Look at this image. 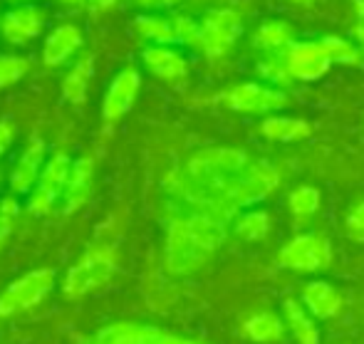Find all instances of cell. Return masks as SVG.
<instances>
[{
	"instance_id": "1",
	"label": "cell",
	"mask_w": 364,
	"mask_h": 344,
	"mask_svg": "<svg viewBox=\"0 0 364 344\" xmlns=\"http://www.w3.org/2000/svg\"><path fill=\"white\" fill-rule=\"evenodd\" d=\"M223 225L211 213H193L171 225L166 243V263L171 273H191L218 248Z\"/></svg>"
},
{
	"instance_id": "2",
	"label": "cell",
	"mask_w": 364,
	"mask_h": 344,
	"mask_svg": "<svg viewBox=\"0 0 364 344\" xmlns=\"http://www.w3.org/2000/svg\"><path fill=\"white\" fill-rule=\"evenodd\" d=\"M117 270V255L112 248H92L82 255L80 260L68 270L63 282V292L70 300H80V297L90 295V292L100 290Z\"/></svg>"
},
{
	"instance_id": "3",
	"label": "cell",
	"mask_w": 364,
	"mask_h": 344,
	"mask_svg": "<svg viewBox=\"0 0 364 344\" xmlns=\"http://www.w3.org/2000/svg\"><path fill=\"white\" fill-rule=\"evenodd\" d=\"M55 280H58V275L53 268L30 270L23 277L13 280L0 292V317H13L38 307L55 287Z\"/></svg>"
},
{
	"instance_id": "4",
	"label": "cell",
	"mask_w": 364,
	"mask_h": 344,
	"mask_svg": "<svg viewBox=\"0 0 364 344\" xmlns=\"http://www.w3.org/2000/svg\"><path fill=\"white\" fill-rule=\"evenodd\" d=\"M198 23H201V50L198 53L211 60L228 55L243 35V18L233 8L208 10Z\"/></svg>"
},
{
	"instance_id": "5",
	"label": "cell",
	"mask_w": 364,
	"mask_h": 344,
	"mask_svg": "<svg viewBox=\"0 0 364 344\" xmlns=\"http://www.w3.org/2000/svg\"><path fill=\"white\" fill-rule=\"evenodd\" d=\"M250 166V158L240 149L216 146L203 149L196 156L188 158L186 163V178L183 181H216V178L238 176Z\"/></svg>"
},
{
	"instance_id": "6",
	"label": "cell",
	"mask_w": 364,
	"mask_h": 344,
	"mask_svg": "<svg viewBox=\"0 0 364 344\" xmlns=\"http://www.w3.org/2000/svg\"><path fill=\"white\" fill-rule=\"evenodd\" d=\"M70 166H73V158L65 151H58L55 156L48 158L38 183H35V188L28 196V213H33V215L53 213L55 206L63 201L65 183H68V176H70Z\"/></svg>"
},
{
	"instance_id": "7",
	"label": "cell",
	"mask_w": 364,
	"mask_h": 344,
	"mask_svg": "<svg viewBox=\"0 0 364 344\" xmlns=\"http://www.w3.org/2000/svg\"><path fill=\"white\" fill-rule=\"evenodd\" d=\"M283 268L297 273H317L332 263V245L320 233H302L283 245L278 253Z\"/></svg>"
},
{
	"instance_id": "8",
	"label": "cell",
	"mask_w": 364,
	"mask_h": 344,
	"mask_svg": "<svg viewBox=\"0 0 364 344\" xmlns=\"http://www.w3.org/2000/svg\"><path fill=\"white\" fill-rule=\"evenodd\" d=\"M220 102L243 114H268L288 104V95L278 87H265L258 82H240L220 95Z\"/></svg>"
},
{
	"instance_id": "9",
	"label": "cell",
	"mask_w": 364,
	"mask_h": 344,
	"mask_svg": "<svg viewBox=\"0 0 364 344\" xmlns=\"http://www.w3.org/2000/svg\"><path fill=\"white\" fill-rule=\"evenodd\" d=\"M45 154H48V144L43 136H33L28 141V146L23 149V154L18 156V161L13 163V171L8 176L10 191L13 196H30V191L38 183L40 173L45 168Z\"/></svg>"
},
{
	"instance_id": "10",
	"label": "cell",
	"mask_w": 364,
	"mask_h": 344,
	"mask_svg": "<svg viewBox=\"0 0 364 344\" xmlns=\"http://www.w3.org/2000/svg\"><path fill=\"white\" fill-rule=\"evenodd\" d=\"M139 87L141 75L136 68H124L122 72H117L114 80L107 87L105 100H102V117H105V122H117L124 114H129L136 97H139Z\"/></svg>"
},
{
	"instance_id": "11",
	"label": "cell",
	"mask_w": 364,
	"mask_h": 344,
	"mask_svg": "<svg viewBox=\"0 0 364 344\" xmlns=\"http://www.w3.org/2000/svg\"><path fill=\"white\" fill-rule=\"evenodd\" d=\"M285 65H288L292 80H300V82L320 80L332 68L320 40H302V43L297 40L288 53H285Z\"/></svg>"
},
{
	"instance_id": "12",
	"label": "cell",
	"mask_w": 364,
	"mask_h": 344,
	"mask_svg": "<svg viewBox=\"0 0 364 344\" xmlns=\"http://www.w3.org/2000/svg\"><path fill=\"white\" fill-rule=\"evenodd\" d=\"M92 181H95V161L90 156L75 158L73 166H70L68 183H65L63 201H60V210L65 215L75 213V210L85 206L92 193Z\"/></svg>"
},
{
	"instance_id": "13",
	"label": "cell",
	"mask_w": 364,
	"mask_h": 344,
	"mask_svg": "<svg viewBox=\"0 0 364 344\" xmlns=\"http://www.w3.org/2000/svg\"><path fill=\"white\" fill-rule=\"evenodd\" d=\"M45 28V13L35 5H18L13 8L0 23L5 40L15 45H25L35 40Z\"/></svg>"
},
{
	"instance_id": "14",
	"label": "cell",
	"mask_w": 364,
	"mask_h": 344,
	"mask_svg": "<svg viewBox=\"0 0 364 344\" xmlns=\"http://www.w3.org/2000/svg\"><path fill=\"white\" fill-rule=\"evenodd\" d=\"M146 70L164 82H181L188 75V63L171 45H149L141 53Z\"/></svg>"
},
{
	"instance_id": "15",
	"label": "cell",
	"mask_w": 364,
	"mask_h": 344,
	"mask_svg": "<svg viewBox=\"0 0 364 344\" xmlns=\"http://www.w3.org/2000/svg\"><path fill=\"white\" fill-rule=\"evenodd\" d=\"M85 45V35L77 28L75 23H63L48 35L43 48V63L48 68H60L65 65L70 58L77 53V50Z\"/></svg>"
},
{
	"instance_id": "16",
	"label": "cell",
	"mask_w": 364,
	"mask_h": 344,
	"mask_svg": "<svg viewBox=\"0 0 364 344\" xmlns=\"http://www.w3.org/2000/svg\"><path fill=\"white\" fill-rule=\"evenodd\" d=\"M250 43L255 50H263L265 55H275V58H285V53L297 43L295 28L285 20H265L250 35Z\"/></svg>"
},
{
	"instance_id": "17",
	"label": "cell",
	"mask_w": 364,
	"mask_h": 344,
	"mask_svg": "<svg viewBox=\"0 0 364 344\" xmlns=\"http://www.w3.org/2000/svg\"><path fill=\"white\" fill-rule=\"evenodd\" d=\"M302 302L305 307L320 320H330L342 310V295L330 285V282L315 280L302 290Z\"/></svg>"
},
{
	"instance_id": "18",
	"label": "cell",
	"mask_w": 364,
	"mask_h": 344,
	"mask_svg": "<svg viewBox=\"0 0 364 344\" xmlns=\"http://www.w3.org/2000/svg\"><path fill=\"white\" fill-rule=\"evenodd\" d=\"M260 134L270 141H300L312 134L310 122L305 119H295V117H268L260 124Z\"/></svg>"
},
{
	"instance_id": "19",
	"label": "cell",
	"mask_w": 364,
	"mask_h": 344,
	"mask_svg": "<svg viewBox=\"0 0 364 344\" xmlns=\"http://www.w3.org/2000/svg\"><path fill=\"white\" fill-rule=\"evenodd\" d=\"M92 55H82L80 60L73 65V70L68 72V77L63 80V97L70 104H82L87 100V85L92 77Z\"/></svg>"
},
{
	"instance_id": "20",
	"label": "cell",
	"mask_w": 364,
	"mask_h": 344,
	"mask_svg": "<svg viewBox=\"0 0 364 344\" xmlns=\"http://www.w3.org/2000/svg\"><path fill=\"white\" fill-rule=\"evenodd\" d=\"M134 30L151 45H176L173 20L161 18V15H136Z\"/></svg>"
},
{
	"instance_id": "21",
	"label": "cell",
	"mask_w": 364,
	"mask_h": 344,
	"mask_svg": "<svg viewBox=\"0 0 364 344\" xmlns=\"http://www.w3.org/2000/svg\"><path fill=\"white\" fill-rule=\"evenodd\" d=\"M243 332L253 342H278L283 337V320L275 317L273 312H258L243 322Z\"/></svg>"
},
{
	"instance_id": "22",
	"label": "cell",
	"mask_w": 364,
	"mask_h": 344,
	"mask_svg": "<svg viewBox=\"0 0 364 344\" xmlns=\"http://www.w3.org/2000/svg\"><path fill=\"white\" fill-rule=\"evenodd\" d=\"M285 320H288L297 344H320V330L295 300H285Z\"/></svg>"
},
{
	"instance_id": "23",
	"label": "cell",
	"mask_w": 364,
	"mask_h": 344,
	"mask_svg": "<svg viewBox=\"0 0 364 344\" xmlns=\"http://www.w3.org/2000/svg\"><path fill=\"white\" fill-rule=\"evenodd\" d=\"M320 43L332 65H362V53L357 48V43H350V40L340 38V35H327Z\"/></svg>"
},
{
	"instance_id": "24",
	"label": "cell",
	"mask_w": 364,
	"mask_h": 344,
	"mask_svg": "<svg viewBox=\"0 0 364 344\" xmlns=\"http://www.w3.org/2000/svg\"><path fill=\"white\" fill-rule=\"evenodd\" d=\"M320 201H322V196L315 186H297L288 198V208H290V213L295 215V220H307L310 215L317 213Z\"/></svg>"
},
{
	"instance_id": "25",
	"label": "cell",
	"mask_w": 364,
	"mask_h": 344,
	"mask_svg": "<svg viewBox=\"0 0 364 344\" xmlns=\"http://www.w3.org/2000/svg\"><path fill=\"white\" fill-rule=\"evenodd\" d=\"M235 233L243 240H263L270 233V215L265 210H248L235 220Z\"/></svg>"
},
{
	"instance_id": "26",
	"label": "cell",
	"mask_w": 364,
	"mask_h": 344,
	"mask_svg": "<svg viewBox=\"0 0 364 344\" xmlns=\"http://www.w3.org/2000/svg\"><path fill=\"white\" fill-rule=\"evenodd\" d=\"M258 75L275 87H290L292 82H295L288 70V65H285V58H275V55H268L265 60H260Z\"/></svg>"
},
{
	"instance_id": "27",
	"label": "cell",
	"mask_w": 364,
	"mask_h": 344,
	"mask_svg": "<svg viewBox=\"0 0 364 344\" xmlns=\"http://www.w3.org/2000/svg\"><path fill=\"white\" fill-rule=\"evenodd\" d=\"M173 30H176V45L201 50V23H196L188 15H176L173 18Z\"/></svg>"
},
{
	"instance_id": "28",
	"label": "cell",
	"mask_w": 364,
	"mask_h": 344,
	"mask_svg": "<svg viewBox=\"0 0 364 344\" xmlns=\"http://www.w3.org/2000/svg\"><path fill=\"white\" fill-rule=\"evenodd\" d=\"M28 60L20 58V55H0V90L15 85L28 72Z\"/></svg>"
},
{
	"instance_id": "29",
	"label": "cell",
	"mask_w": 364,
	"mask_h": 344,
	"mask_svg": "<svg viewBox=\"0 0 364 344\" xmlns=\"http://www.w3.org/2000/svg\"><path fill=\"white\" fill-rule=\"evenodd\" d=\"M18 215H20L18 198H15V196H5L3 201H0V245H3L5 240L10 238V233H13Z\"/></svg>"
},
{
	"instance_id": "30",
	"label": "cell",
	"mask_w": 364,
	"mask_h": 344,
	"mask_svg": "<svg viewBox=\"0 0 364 344\" xmlns=\"http://www.w3.org/2000/svg\"><path fill=\"white\" fill-rule=\"evenodd\" d=\"M347 230L355 240H364V201L357 203L347 215Z\"/></svg>"
},
{
	"instance_id": "31",
	"label": "cell",
	"mask_w": 364,
	"mask_h": 344,
	"mask_svg": "<svg viewBox=\"0 0 364 344\" xmlns=\"http://www.w3.org/2000/svg\"><path fill=\"white\" fill-rule=\"evenodd\" d=\"M13 139H15V122L10 117H0V158L10 149Z\"/></svg>"
},
{
	"instance_id": "32",
	"label": "cell",
	"mask_w": 364,
	"mask_h": 344,
	"mask_svg": "<svg viewBox=\"0 0 364 344\" xmlns=\"http://www.w3.org/2000/svg\"><path fill=\"white\" fill-rule=\"evenodd\" d=\"M136 3H139L141 8H173V5H178L181 0H136Z\"/></svg>"
},
{
	"instance_id": "33",
	"label": "cell",
	"mask_w": 364,
	"mask_h": 344,
	"mask_svg": "<svg viewBox=\"0 0 364 344\" xmlns=\"http://www.w3.org/2000/svg\"><path fill=\"white\" fill-rule=\"evenodd\" d=\"M352 35H355L357 48H360V53H362V63H364V25H357V23H355V28H352Z\"/></svg>"
},
{
	"instance_id": "34",
	"label": "cell",
	"mask_w": 364,
	"mask_h": 344,
	"mask_svg": "<svg viewBox=\"0 0 364 344\" xmlns=\"http://www.w3.org/2000/svg\"><path fill=\"white\" fill-rule=\"evenodd\" d=\"M355 15L357 25H364V0H355Z\"/></svg>"
},
{
	"instance_id": "35",
	"label": "cell",
	"mask_w": 364,
	"mask_h": 344,
	"mask_svg": "<svg viewBox=\"0 0 364 344\" xmlns=\"http://www.w3.org/2000/svg\"><path fill=\"white\" fill-rule=\"evenodd\" d=\"M92 5H97V8H112V5L117 3V0H90Z\"/></svg>"
},
{
	"instance_id": "36",
	"label": "cell",
	"mask_w": 364,
	"mask_h": 344,
	"mask_svg": "<svg viewBox=\"0 0 364 344\" xmlns=\"http://www.w3.org/2000/svg\"><path fill=\"white\" fill-rule=\"evenodd\" d=\"M60 3H68V5H85V3H90V0H60Z\"/></svg>"
},
{
	"instance_id": "37",
	"label": "cell",
	"mask_w": 364,
	"mask_h": 344,
	"mask_svg": "<svg viewBox=\"0 0 364 344\" xmlns=\"http://www.w3.org/2000/svg\"><path fill=\"white\" fill-rule=\"evenodd\" d=\"M292 3H297V5H315L317 0H292Z\"/></svg>"
},
{
	"instance_id": "38",
	"label": "cell",
	"mask_w": 364,
	"mask_h": 344,
	"mask_svg": "<svg viewBox=\"0 0 364 344\" xmlns=\"http://www.w3.org/2000/svg\"><path fill=\"white\" fill-rule=\"evenodd\" d=\"M10 3H23V5H30L33 0H10Z\"/></svg>"
}]
</instances>
